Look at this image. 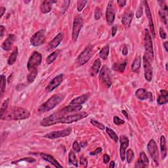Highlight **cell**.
<instances>
[{"label":"cell","instance_id":"cell-1","mask_svg":"<svg viewBox=\"0 0 168 168\" xmlns=\"http://www.w3.org/2000/svg\"><path fill=\"white\" fill-rule=\"evenodd\" d=\"M30 113L21 107H13L7 111L1 118L4 120H22L30 118Z\"/></svg>","mask_w":168,"mask_h":168},{"label":"cell","instance_id":"cell-2","mask_svg":"<svg viewBox=\"0 0 168 168\" xmlns=\"http://www.w3.org/2000/svg\"><path fill=\"white\" fill-rule=\"evenodd\" d=\"M64 113L60 111L59 112V116L57 119V124H72L81 120L83 118L88 117V114L85 112L77 113L76 114H71L69 116H63Z\"/></svg>","mask_w":168,"mask_h":168},{"label":"cell","instance_id":"cell-3","mask_svg":"<svg viewBox=\"0 0 168 168\" xmlns=\"http://www.w3.org/2000/svg\"><path fill=\"white\" fill-rule=\"evenodd\" d=\"M64 98V95L63 94H56L52 96L47 101L40 106V107L38 108V111L40 112H46L51 111L59 105L63 101Z\"/></svg>","mask_w":168,"mask_h":168},{"label":"cell","instance_id":"cell-4","mask_svg":"<svg viewBox=\"0 0 168 168\" xmlns=\"http://www.w3.org/2000/svg\"><path fill=\"white\" fill-rule=\"evenodd\" d=\"M144 49L146 55L145 56L149 60H153L154 59V51L153 44L152 41V38L148 30H145L144 34Z\"/></svg>","mask_w":168,"mask_h":168},{"label":"cell","instance_id":"cell-5","mask_svg":"<svg viewBox=\"0 0 168 168\" xmlns=\"http://www.w3.org/2000/svg\"><path fill=\"white\" fill-rule=\"evenodd\" d=\"M42 60V55L38 51H34L29 58L27 63V69L29 71L36 69L40 65Z\"/></svg>","mask_w":168,"mask_h":168},{"label":"cell","instance_id":"cell-6","mask_svg":"<svg viewBox=\"0 0 168 168\" xmlns=\"http://www.w3.org/2000/svg\"><path fill=\"white\" fill-rule=\"evenodd\" d=\"M100 79L106 85L107 88H110L112 83V77L111 72L107 66H103L100 70Z\"/></svg>","mask_w":168,"mask_h":168},{"label":"cell","instance_id":"cell-7","mask_svg":"<svg viewBox=\"0 0 168 168\" xmlns=\"http://www.w3.org/2000/svg\"><path fill=\"white\" fill-rule=\"evenodd\" d=\"M93 54V50L91 47H86L85 50L83 51L78 56L76 60V63L79 66L84 65L91 59Z\"/></svg>","mask_w":168,"mask_h":168},{"label":"cell","instance_id":"cell-8","mask_svg":"<svg viewBox=\"0 0 168 168\" xmlns=\"http://www.w3.org/2000/svg\"><path fill=\"white\" fill-rule=\"evenodd\" d=\"M46 40V32L44 30H40L32 35L30 39V43L34 47L40 46Z\"/></svg>","mask_w":168,"mask_h":168},{"label":"cell","instance_id":"cell-9","mask_svg":"<svg viewBox=\"0 0 168 168\" xmlns=\"http://www.w3.org/2000/svg\"><path fill=\"white\" fill-rule=\"evenodd\" d=\"M83 27V20L79 16H77L74 18L73 27H72V40L74 41H76L77 38H78L79 34L81 29Z\"/></svg>","mask_w":168,"mask_h":168},{"label":"cell","instance_id":"cell-10","mask_svg":"<svg viewBox=\"0 0 168 168\" xmlns=\"http://www.w3.org/2000/svg\"><path fill=\"white\" fill-rule=\"evenodd\" d=\"M71 133H72V128L68 127L61 131H55L51 132V133L45 135L43 137L49 139H55L69 136Z\"/></svg>","mask_w":168,"mask_h":168},{"label":"cell","instance_id":"cell-11","mask_svg":"<svg viewBox=\"0 0 168 168\" xmlns=\"http://www.w3.org/2000/svg\"><path fill=\"white\" fill-rule=\"evenodd\" d=\"M147 149L148 153H149L151 158H153V161L156 163V164L158 165V157H159V154H158L157 144L154 139H151L148 142L147 145Z\"/></svg>","mask_w":168,"mask_h":168},{"label":"cell","instance_id":"cell-12","mask_svg":"<svg viewBox=\"0 0 168 168\" xmlns=\"http://www.w3.org/2000/svg\"><path fill=\"white\" fill-rule=\"evenodd\" d=\"M143 67L144 71V77L147 82H150L153 79V67L151 66L150 60L147 59V57L144 55L143 56Z\"/></svg>","mask_w":168,"mask_h":168},{"label":"cell","instance_id":"cell-13","mask_svg":"<svg viewBox=\"0 0 168 168\" xmlns=\"http://www.w3.org/2000/svg\"><path fill=\"white\" fill-rule=\"evenodd\" d=\"M120 142V148H119V155H120L121 160L124 161L125 159L126 149L129 147V139L126 135H122L119 138Z\"/></svg>","mask_w":168,"mask_h":168},{"label":"cell","instance_id":"cell-14","mask_svg":"<svg viewBox=\"0 0 168 168\" xmlns=\"http://www.w3.org/2000/svg\"><path fill=\"white\" fill-rule=\"evenodd\" d=\"M115 15L116 13L114 7H113V3L112 1H109L106 12V20L108 25H112L114 23L115 20Z\"/></svg>","mask_w":168,"mask_h":168},{"label":"cell","instance_id":"cell-15","mask_svg":"<svg viewBox=\"0 0 168 168\" xmlns=\"http://www.w3.org/2000/svg\"><path fill=\"white\" fill-rule=\"evenodd\" d=\"M63 81V74H61L55 77L48 84V85L46 87V91L47 92H51L53 90L57 88L58 86L60 85V84L62 83Z\"/></svg>","mask_w":168,"mask_h":168},{"label":"cell","instance_id":"cell-16","mask_svg":"<svg viewBox=\"0 0 168 168\" xmlns=\"http://www.w3.org/2000/svg\"><path fill=\"white\" fill-rule=\"evenodd\" d=\"M143 4L144 5V9H145V13H146L148 21V24H149V27L150 29V32L152 33V35L154 38L156 35H155V30H154V23H153V17H152V14L150 10L149 6H148V2L147 1H144Z\"/></svg>","mask_w":168,"mask_h":168},{"label":"cell","instance_id":"cell-17","mask_svg":"<svg viewBox=\"0 0 168 168\" xmlns=\"http://www.w3.org/2000/svg\"><path fill=\"white\" fill-rule=\"evenodd\" d=\"M16 40H17V38H16L14 34L9 35L7 38L6 39L4 43H3L1 45L2 49L5 51H10L12 49V47L13 46L14 42Z\"/></svg>","mask_w":168,"mask_h":168},{"label":"cell","instance_id":"cell-18","mask_svg":"<svg viewBox=\"0 0 168 168\" xmlns=\"http://www.w3.org/2000/svg\"><path fill=\"white\" fill-rule=\"evenodd\" d=\"M63 40V32H60V33L58 34L56 36L53 38V40H52L49 42V43L47 47V50L50 51L51 49H55L56 47L59 46Z\"/></svg>","mask_w":168,"mask_h":168},{"label":"cell","instance_id":"cell-19","mask_svg":"<svg viewBox=\"0 0 168 168\" xmlns=\"http://www.w3.org/2000/svg\"><path fill=\"white\" fill-rule=\"evenodd\" d=\"M149 164L148 158L144 152H141L139 155V158L137 162L135 164L136 167H147Z\"/></svg>","mask_w":168,"mask_h":168},{"label":"cell","instance_id":"cell-20","mask_svg":"<svg viewBox=\"0 0 168 168\" xmlns=\"http://www.w3.org/2000/svg\"><path fill=\"white\" fill-rule=\"evenodd\" d=\"M40 156L44 160H46L47 161V162L52 164L53 166L55 167H63V166L58 162V161L55 159V158L53 156H51V155L44 154V153H40Z\"/></svg>","mask_w":168,"mask_h":168},{"label":"cell","instance_id":"cell-21","mask_svg":"<svg viewBox=\"0 0 168 168\" xmlns=\"http://www.w3.org/2000/svg\"><path fill=\"white\" fill-rule=\"evenodd\" d=\"M55 2L56 1H43L42 2L40 7L41 13L46 14L49 13L51 11V9H52V4Z\"/></svg>","mask_w":168,"mask_h":168},{"label":"cell","instance_id":"cell-22","mask_svg":"<svg viewBox=\"0 0 168 168\" xmlns=\"http://www.w3.org/2000/svg\"><path fill=\"white\" fill-rule=\"evenodd\" d=\"M133 13L132 11H129L124 15L122 19V24L124 25L125 27L128 28L130 27L132 19H133Z\"/></svg>","mask_w":168,"mask_h":168},{"label":"cell","instance_id":"cell-23","mask_svg":"<svg viewBox=\"0 0 168 168\" xmlns=\"http://www.w3.org/2000/svg\"><path fill=\"white\" fill-rule=\"evenodd\" d=\"M135 95H136V97L139 99L141 100V101L146 100L152 96L151 93L148 92L146 89L143 88L139 89L137 91L135 92Z\"/></svg>","mask_w":168,"mask_h":168},{"label":"cell","instance_id":"cell-24","mask_svg":"<svg viewBox=\"0 0 168 168\" xmlns=\"http://www.w3.org/2000/svg\"><path fill=\"white\" fill-rule=\"evenodd\" d=\"M89 97V94H85L82 96H80L78 97H76L74 99H73L72 101L70 102V105H82L83 103L88 101Z\"/></svg>","mask_w":168,"mask_h":168},{"label":"cell","instance_id":"cell-25","mask_svg":"<svg viewBox=\"0 0 168 168\" xmlns=\"http://www.w3.org/2000/svg\"><path fill=\"white\" fill-rule=\"evenodd\" d=\"M82 108V105H69L66 107L63 108L60 110V111L64 114H66V113H72L74 112H77L80 111Z\"/></svg>","mask_w":168,"mask_h":168},{"label":"cell","instance_id":"cell-26","mask_svg":"<svg viewBox=\"0 0 168 168\" xmlns=\"http://www.w3.org/2000/svg\"><path fill=\"white\" fill-rule=\"evenodd\" d=\"M161 95L158 98L157 102L159 105H165L168 102V93L164 90H161L160 91Z\"/></svg>","mask_w":168,"mask_h":168},{"label":"cell","instance_id":"cell-27","mask_svg":"<svg viewBox=\"0 0 168 168\" xmlns=\"http://www.w3.org/2000/svg\"><path fill=\"white\" fill-rule=\"evenodd\" d=\"M101 60H100V59H97L92 65L91 70H90V74H91V75L92 76H95L96 74L99 72L100 69H101Z\"/></svg>","mask_w":168,"mask_h":168},{"label":"cell","instance_id":"cell-28","mask_svg":"<svg viewBox=\"0 0 168 168\" xmlns=\"http://www.w3.org/2000/svg\"><path fill=\"white\" fill-rule=\"evenodd\" d=\"M160 150L162 159H165L167 156V147L166 138L163 135L160 138Z\"/></svg>","mask_w":168,"mask_h":168},{"label":"cell","instance_id":"cell-29","mask_svg":"<svg viewBox=\"0 0 168 168\" xmlns=\"http://www.w3.org/2000/svg\"><path fill=\"white\" fill-rule=\"evenodd\" d=\"M127 62L125 60L122 63H114L112 66V69L115 71H118L119 72H124L125 70L126 66H127Z\"/></svg>","mask_w":168,"mask_h":168},{"label":"cell","instance_id":"cell-30","mask_svg":"<svg viewBox=\"0 0 168 168\" xmlns=\"http://www.w3.org/2000/svg\"><path fill=\"white\" fill-rule=\"evenodd\" d=\"M60 52V50H56L55 51H53V53H51L49 56L47 57L46 59V63L48 64H50L53 63L55 60L57 59V58L59 56V55Z\"/></svg>","mask_w":168,"mask_h":168},{"label":"cell","instance_id":"cell-31","mask_svg":"<svg viewBox=\"0 0 168 168\" xmlns=\"http://www.w3.org/2000/svg\"><path fill=\"white\" fill-rule=\"evenodd\" d=\"M141 65V58L140 56H138L135 58L133 64L131 66V70L133 72H137L140 69Z\"/></svg>","mask_w":168,"mask_h":168},{"label":"cell","instance_id":"cell-32","mask_svg":"<svg viewBox=\"0 0 168 168\" xmlns=\"http://www.w3.org/2000/svg\"><path fill=\"white\" fill-rule=\"evenodd\" d=\"M18 53V48L16 47L15 50L13 51V52L11 53L10 57H9V58L8 59L7 63L9 65H12V64H13L16 62V60H17V59Z\"/></svg>","mask_w":168,"mask_h":168},{"label":"cell","instance_id":"cell-33","mask_svg":"<svg viewBox=\"0 0 168 168\" xmlns=\"http://www.w3.org/2000/svg\"><path fill=\"white\" fill-rule=\"evenodd\" d=\"M109 51H110L109 45H106V46H105L101 51H100L99 52L100 57L103 60L107 59V57L109 55Z\"/></svg>","mask_w":168,"mask_h":168},{"label":"cell","instance_id":"cell-34","mask_svg":"<svg viewBox=\"0 0 168 168\" xmlns=\"http://www.w3.org/2000/svg\"><path fill=\"white\" fill-rule=\"evenodd\" d=\"M69 163L73 165V166L77 167L78 166V163H77V161L76 159V156L75 153H74L73 151H70L69 153Z\"/></svg>","mask_w":168,"mask_h":168},{"label":"cell","instance_id":"cell-35","mask_svg":"<svg viewBox=\"0 0 168 168\" xmlns=\"http://www.w3.org/2000/svg\"><path fill=\"white\" fill-rule=\"evenodd\" d=\"M105 130H106V133L109 135V137H111L112 139L115 142V143H117V142L118 141V137L117 134H116L114 131V130L108 127H106L105 128Z\"/></svg>","mask_w":168,"mask_h":168},{"label":"cell","instance_id":"cell-36","mask_svg":"<svg viewBox=\"0 0 168 168\" xmlns=\"http://www.w3.org/2000/svg\"><path fill=\"white\" fill-rule=\"evenodd\" d=\"M29 72H30V73L28 74V75L27 76V80L28 83H31L32 82H34V81L35 80V77H36L38 75V69L29 71Z\"/></svg>","mask_w":168,"mask_h":168},{"label":"cell","instance_id":"cell-37","mask_svg":"<svg viewBox=\"0 0 168 168\" xmlns=\"http://www.w3.org/2000/svg\"><path fill=\"white\" fill-rule=\"evenodd\" d=\"M9 103V99H7L5 100L4 103H3V105H1V109H0V116H1V118L4 115L5 113L7 112Z\"/></svg>","mask_w":168,"mask_h":168},{"label":"cell","instance_id":"cell-38","mask_svg":"<svg viewBox=\"0 0 168 168\" xmlns=\"http://www.w3.org/2000/svg\"><path fill=\"white\" fill-rule=\"evenodd\" d=\"M125 157H126V160H127V163L128 164L131 163V161H133V158H134V153H133V150L128 149L127 152H126Z\"/></svg>","mask_w":168,"mask_h":168},{"label":"cell","instance_id":"cell-39","mask_svg":"<svg viewBox=\"0 0 168 168\" xmlns=\"http://www.w3.org/2000/svg\"><path fill=\"white\" fill-rule=\"evenodd\" d=\"M6 86V77L4 75H1V95L4 93Z\"/></svg>","mask_w":168,"mask_h":168},{"label":"cell","instance_id":"cell-40","mask_svg":"<svg viewBox=\"0 0 168 168\" xmlns=\"http://www.w3.org/2000/svg\"><path fill=\"white\" fill-rule=\"evenodd\" d=\"M91 124L94 126H95V127H97V128L100 129V130H105V128H106L105 126L103 125L102 124H101V123H100L97 120H94V119H91Z\"/></svg>","mask_w":168,"mask_h":168},{"label":"cell","instance_id":"cell-41","mask_svg":"<svg viewBox=\"0 0 168 168\" xmlns=\"http://www.w3.org/2000/svg\"><path fill=\"white\" fill-rule=\"evenodd\" d=\"M27 161V162H28V163H34V162H35V161H36V160L34 159V158H33L27 157V158H22V159H20V160H17V161H13L12 163H13V164H16V163L20 162V161Z\"/></svg>","mask_w":168,"mask_h":168},{"label":"cell","instance_id":"cell-42","mask_svg":"<svg viewBox=\"0 0 168 168\" xmlns=\"http://www.w3.org/2000/svg\"><path fill=\"white\" fill-rule=\"evenodd\" d=\"M87 4V1H78L77 2V10L79 12L82 11L83 9L85 7Z\"/></svg>","mask_w":168,"mask_h":168},{"label":"cell","instance_id":"cell-43","mask_svg":"<svg viewBox=\"0 0 168 168\" xmlns=\"http://www.w3.org/2000/svg\"><path fill=\"white\" fill-rule=\"evenodd\" d=\"M102 17V11L101 9L99 7H96L95 11V18L97 21L99 20Z\"/></svg>","mask_w":168,"mask_h":168},{"label":"cell","instance_id":"cell-44","mask_svg":"<svg viewBox=\"0 0 168 168\" xmlns=\"http://www.w3.org/2000/svg\"><path fill=\"white\" fill-rule=\"evenodd\" d=\"M113 121H114V124L117 125L124 124L125 123L124 120H123V119L118 118V116H114V118H113Z\"/></svg>","mask_w":168,"mask_h":168},{"label":"cell","instance_id":"cell-45","mask_svg":"<svg viewBox=\"0 0 168 168\" xmlns=\"http://www.w3.org/2000/svg\"><path fill=\"white\" fill-rule=\"evenodd\" d=\"M143 4H141L140 6H139V7L138 8V10L136 13V17L137 18H141V16L142 15H143Z\"/></svg>","mask_w":168,"mask_h":168},{"label":"cell","instance_id":"cell-46","mask_svg":"<svg viewBox=\"0 0 168 168\" xmlns=\"http://www.w3.org/2000/svg\"><path fill=\"white\" fill-rule=\"evenodd\" d=\"M72 148H73L74 150H75L76 153H80V152L81 151V147H80V145L79 144V143H77V141H75L73 143Z\"/></svg>","mask_w":168,"mask_h":168},{"label":"cell","instance_id":"cell-47","mask_svg":"<svg viewBox=\"0 0 168 168\" xmlns=\"http://www.w3.org/2000/svg\"><path fill=\"white\" fill-rule=\"evenodd\" d=\"M80 164L83 166L84 167H86L88 166V160L85 158H84L83 156H81L80 159Z\"/></svg>","mask_w":168,"mask_h":168},{"label":"cell","instance_id":"cell-48","mask_svg":"<svg viewBox=\"0 0 168 168\" xmlns=\"http://www.w3.org/2000/svg\"><path fill=\"white\" fill-rule=\"evenodd\" d=\"M159 15L160 16L161 18L162 19V21L164 22V24H167V18H166V15H165V13H164V12L162 11L161 10L160 11H159Z\"/></svg>","mask_w":168,"mask_h":168},{"label":"cell","instance_id":"cell-49","mask_svg":"<svg viewBox=\"0 0 168 168\" xmlns=\"http://www.w3.org/2000/svg\"><path fill=\"white\" fill-rule=\"evenodd\" d=\"M102 148L101 147H99L97 148V149L95 151H93L91 153H90V154L92 155V156H95V155H97L99 153H101L102 152Z\"/></svg>","mask_w":168,"mask_h":168},{"label":"cell","instance_id":"cell-50","mask_svg":"<svg viewBox=\"0 0 168 168\" xmlns=\"http://www.w3.org/2000/svg\"><path fill=\"white\" fill-rule=\"evenodd\" d=\"M160 37L162 38V39H166V37H167L166 33V32H165L163 28H160Z\"/></svg>","mask_w":168,"mask_h":168},{"label":"cell","instance_id":"cell-51","mask_svg":"<svg viewBox=\"0 0 168 168\" xmlns=\"http://www.w3.org/2000/svg\"><path fill=\"white\" fill-rule=\"evenodd\" d=\"M110 161V156H108V154H104V156H103V162L104 164H106L109 162Z\"/></svg>","mask_w":168,"mask_h":168},{"label":"cell","instance_id":"cell-52","mask_svg":"<svg viewBox=\"0 0 168 168\" xmlns=\"http://www.w3.org/2000/svg\"><path fill=\"white\" fill-rule=\"evenodd\" d=\"M117 3H118V4L120 6V7H123L126 5V4H127V1H126L125 0H118Z\"/></svg>","mask_w":168,"mask_h":168},{"label":"cell","instance_id":"cell-53","mask_svg":"<svg viewBox=\"0 0 168 168\" xmlns=\"http://www.w3.org/2000/svg\"><path fill=\"white\" fill-rule=\"evenodd\" d=\"M70 1H64V2H63V7L64 8V12L65 11H66V9H67V8L69 7V4H70ZM63 12V13H64Z\"/></svg>","mask_w":168,"mask_h":168},{"label":"cell","instance_id":"cell-54","mask_svg":"<svg viewBox=\"0 0 168 168\" xmlns=\"http://www.w3.org/2000/svg\"><path fill=\"white\" fill-rule=\"evenodd\" d=\"M128 53V49H127V47L126 46H124L123 47V49H122V54L123 55L126 56Z\"/></svg>","mask_w":168,"mask_h":168},{"label":"cell","instance_id":"cell-55","mask_svg":"<svg viewBox=\"0 0 168 168\" xmlns=\"http://www.w3.org/2000/svg\"><path fill=\"white\" fill-rule=\"evenodd\" d=\"M117 30H118V27H116V26H114V27H113L112 28V37H114L116 35V32H117Z\"/></svg>","mask_w":168,"mask_h":168},{"label":"cell","instance_id":"cell-56","mask_svg":"<svg viewBox=\"0 0 168 168\" xmlns=\"http://www.w3.org/2000/svg\"><path fill=\"white\" fill-rule=\"evenodd\" d=\"M5 28H4V27L3 25H1L0 26V33H1V38H2L3 36H4V34L5 33Z\"/></svg>","mask_w":168,"mask_h":168},{"label":"cell","instance_id":"cell-57","mask_svg":"<svg viewBox=\"0 0 168 168\" xmlns=\"http://www.w3.org/2000/svg\"><path fill=\"white\" fill-rule=\"evenodd\" d=\"M0 12H1V17H2L5 12V8L4 7H0Z\"/></svg>","mask_w":168,"mask_h":168},{"label":"cell","instance_id":"cell-58","mask_svg":"<svg viewBox=\"0 0 168 168\" xmlns=\"http://www.w3.org/2000/svg\"><path fill=\"white\" fill-rule=\"evenodd\" d=\"M116 166V164H115V162L114 161H111V163H110V168H114Z\"/></svg>","mask_w":168,"mask_h":168},{"label":"cell","instance_id":"cell-59","mask_svg":"<svg viewBox=\"0 0 168 168\" xmlns=\"http://www.w3.org/2000/svg\"><path fill=\"white\" fill-rule=\"evenodd\" d=\"M164 46L165 49H166V52H167V51H168V49H167L168 42L167 41H165V43H164Z\"/></svg>","mask_w":168,"mask_h":168},{"label":"cell","instance_id":"cell-60","mask_svg":"<svg viewBox=\"0 0 168 168\" xmlns=\"http://www.w3.org/2000/svg\"><path fill=\"white\" fill-rule=\"evenodd\" d=\"M122 113L123 114H124V115L125 116V118H127V119H128L129 118V117H128V114H127V112H126L125 110H123V111H122Z\"/></svg>","mask_w":168,"mask_h":168},{"label":"cell","instance_id":"cell-61","mask_svg":"<svg viewBox=\"0 0 168 168\" xmlns=\"http://www.w3.org/2000/svg\"><path fill=\"white\" fill-rule=\"evenodd\" d=\"M86 146H87V143H85V144H84L83 143H81V144H80V147H85Z\"/></svg>","mask_w":168,"mask_h":168},{"label":"cell","instance_id":"cell-62","mask_svg":"<svg viewBox=\"0 0 168 168\" xmlns=\"http://www.w3.org/2000/svg\"><path fill=\"white\" fill-rule=\"evenodd\" d=\"M166 70H167V63L166 64Z\"/></svg>","mask_w":168,"mask_h":168}]
</instances>
